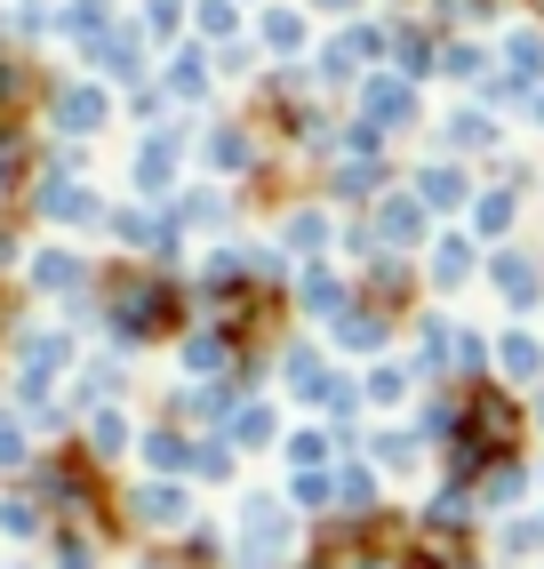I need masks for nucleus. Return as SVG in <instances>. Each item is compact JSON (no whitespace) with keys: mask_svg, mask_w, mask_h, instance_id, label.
Here are the masks:
<instances>
[{"mask_svg":"<svg viewBox=\"0 0 544 569\" xmlns=\"http://www.w3.org/2000/svg\"><path fill=\"white\" fill-rule=\"evenodd\" d=\"M513 433H521V409L504 401V393H473V417H464V466L513 449Z\"/></svg>","mask_w":544,"mask_h":569,"instance_id":"nucleus-1","label":"nucleus"},{"mask_svg":"<svg viewBox=\"0 0 544 569\" xmlns=\"http://www.w3.org/2000/svg\"><path fill=\"white\" fill-rule=\"evenodd\" d=\"M112 306H121V329H129V337H161V329H169V313H177V297H169L161 281L129 273V281H121V297H112Z\"/></svg>","mask_w":544,"mask_h":569,"instance_id":"nucleus-2","label":"nucleus"}]
</instances>
